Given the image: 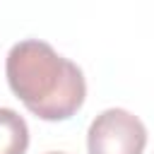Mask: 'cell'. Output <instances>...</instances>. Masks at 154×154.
Listing matches in <instances>:
<instances>
[{
  "label": "cell",
  "mask_w": 154,
  "mask_h": 154,
  "mask_svg": "<svg viewBox=\"0 0 154 154\" xmlns=\"http://www.w3.org/2000/svg\"><path fill=\"white\" fill-rule=\"evenodd\" d=\"M5 75L14 96L43 120H67L87 96L82 70L38 38H24L10 48Z\"/></svg>",
  "instance_id": "obj_1"
},
{
  "label": "cell",
  "mask_w": 154,
  "mask_h": 154,
  "mask_svg": "<svg viewBox=\"0 0 154 154\" xmlns=\"http://www.w3.org/2000/svg\"><path fill=\"white\" fill-rule=\"evenodd\" d=\"M147 144L144 123L125 108H106L87 132L89 154H142Z\"/></svg>",
  "instance_id": "obj_2"
},
{
  "label": "cell",
  "mask_w": 154,
  "mask_h": 154,
  "mask_svg": "<svg viewBox=\"0 0 154 154\" xmlns=\"http://www.w3.org/2000/svg\"><path fill=\"white\" fill-rule=\"evenodd\" d=\"M26 147H29L26 120L12 108H0V154H24Z\"/></svg>",
  "instance_id": "obj_3"
},
{
  "label": "cell",
  "mask_w": 154,
  "mask_h": 154,
  "mask_svg": "<svg viewBox=\"0 0 154 154\" xmlns=\"http://www.w3.org/2000/svg\"><path fill=\"white\" fill-rule=\"evenodd\" d=\"M48 154H63V152H48Z\"/></svg>",
  "instance_id": "obj_4"
}]
</instances>
